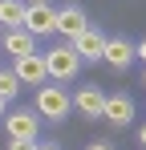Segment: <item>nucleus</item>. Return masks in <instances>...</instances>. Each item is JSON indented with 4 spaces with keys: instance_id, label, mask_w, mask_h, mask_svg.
<instances>
[{
    "instance_id": "1",
    "label": "nucleus",
    "mask_w": 146,
    "mask_h": 150,
    "mask_svg": "<svg viewBox=\"0 0 146 150\" xmlns=\"http://www.w3.org/2000/svg\"><path fill=\"white\" fill-rule=\"evenodd\" d=\"M37 114H45L49 122H65L73 114V98L61 85H41L37 89Z\"/></svg>"
},
{
    "instance_id": "2",
    "label": "nucleus",
    "mask_w": 146,
    "mask_h": 150,
    "mask_svg": "<svg viewBox=\"0 0 146 150\" xmlns=\"http://www.w3.org/2000/svg\"><path fill=\"white\" fill-rule=\"evenodd\" d=\"M77 69H81V57L73 53V45H57V49L45 53V73L53 81H73Z\"/></svg>"
},
{
    "instance_id": "3",
    "label": "nucleus",
    "mask_w": 146,
    "mask_h": 150,
    "mask_svg": "<svg viewBox=\"0 0 146 150\" xmlns=\"http://www.w3.org/2000/svg\"><path fill=\"white\" fill-rule=\"evenodd\" d=\"M24 33L28 37H49V33H57V8H49V4H24Z\"/></svg>"
},
{
    "instance_id": "4",
    "label": "nucleus",
    "mask_w": 146,
    "mask_h": 150,
    "mask_svg": "<svg viewBox=\"0 0 146 150\" xmlns=\"http://www.w3.org/2000/svg\"><path fill=\"white\" fill-rule=\"evenodd\" d=\"M12 73L21 85H45V53H28V57H16L12 61Z\"/></svg>"
},
{
    "instance_id": "5",
    "label": "nucleus",
    "mask_w": 146,
    "mask_h": 150,
    "mask_svg": "<svg viewBox=\"0 0 146 150\" xmlns=\"http://www.w3.org/2000/svg\"><path fill=\"white\" fill-rule=\"evenodd\" d=\"M4 122H8V138H16V142H37V130H41V118H37V114L16 110V114L4 118Z\"/></svg>"
},
{
    "instance_id": "6",
    "label": "nucleus",
    "mask_w": 146,
    "mask_h": 150,
    "mask_svg": "<svg viewBox=\"0 0 146 150\" xmlns=\"http://www.w3.org/2000/svg\"><path fill=\"white\" fill-rule=\"evenodd\" d=\"M85 28H89V21H85V12H81L77 4H69V8H57V33H61L65 41H77Z\"/></svg>"
},
{
    "instance_id": "7",
    "label": "nucleus",
    "mask_w": 146,
    "mask_h": 150,
    "mask_svg": "<svg viewBox=\"0 0 146 150\" xmlns=\"http://www.w3.org/2000/svg\"><path fill=\"white\" fill-rule=\"evenodd\" d=\"M0 45H4V53L16 61V57H28V53H37V37H28L24 28H4V33H0Z\"/></svg>"
},
{
    "instance_id": "8",
    "label": "nucleus",
    "mask_w": 146,
    "mask_h": 150,
    "mask_svg": "<svg viewBox=\"0 0 146 150\" xmlns=\"http://www.w3.org/2000/svg\"><path fill=\"white\" fill-rule=\"evenodd\" d=\"M73 45V53L81 57V61H101V53H106V37L97 33V28H85L77 41H69Z\"/></svg>"
},
{
    "instance_id": "9",
    "label": "nucleus",
    "mask_w": 146,
    "mask_h": 150,
    "mask_svg": "<svg viewBox=\"0 0 146 150\" xmlns=\"http://www.w3.org/2000/svg\"><path fill=\"white\" fill-rule=\"evenodd\" d=\"M73 105H77L81 118H101V110H106V93H101L97 85H85V89H77Z\"/></svg>"
},
{
    "instance_id": "10",
    "label": "nucleus",
    "mask_w": 146,
    "mask_h": 150,
    "mask_svg": "<svg viewBox=\"0 0 146 150\" xmlns=\"http://www.w3.org/2000/svg\"><path fill=\"white\" fill-rule=\"evenodd\" d=\"M101 61H110V69H130V61H134V45L122 41V37H110V41H106V53H101Z\"/></svg>"
},
{
    "instance_id": "11",
    "label": "nucleus",
    "mask_w": 146,
    "mask_h": 150,
    "mask_svg": "<svg viewBox=\"0 0 146 150\" xmlns=\"http://www.w3.org/2000/svg\"><path fill=\"white\" fill-rule=\"evenodd\" d=\"M101 118H106L110 126H130V118H134V101L126 98V93H118V98H106Z\"/></svg>"
},
{
    "instance_id": "12",
    "label": "nucleus",
    "mask_w": 146,
    "mask_h": 150,
    "mask_svg": "<svg viewBox=\"0 0 146 150\" xmlns=\"http://www.w3.org/2000/svg\"><path fill=\"white\" fill-rule=\"evenodd\" d=\"M24 25V4L21 0H0V28H21Z\"/></svg>"
},
{
    "instance_id": "13",
    "label": "nucleus",
    "mask_w": 146,
    "mask_h": 150,
    "mask_svg": "<svg viewBox=\"0 0 146 150\" xmlns=\"http://www.w3.org/2000/svg\"><path fill=\"white\" fill-rule=\"evenodd\" d=\"M16 89H21V81H16V73H12V69H0V101L16 98Z\"/></svg>"
},
{
    "instance_id": "14",
    "label": "nucleus",
    "mask_w": 146,
    "mask_h": 150,
    "mask_svg": "<svg viewBox=\"0 0 146 150\" xmlns=\"http://www.w3.org/2000/svg\"><path fill=\"white\" fill-rule=\"evenodd\" d=\"M8 150H37V142H16V138H8Z\"/></svg>"
},
{
    "instance_id": "15",
    "label": "nucleus",
    "mask_w": 146,
    "mask_h": 150,
    "mask_svg": "<svg viewBox=\"0 0 146 150\" xmlns=\"http://www.w3.org/2000/svg\"><path fill=\"white\" fill-rule=\"evenodd\" d=\"M134 57H142V61H146V41H142V45H134Z\"/></svg>"
},
{
    "instance_id": "16",
    "label": "nucleus",
    "mask_w": 146,
    "mask_h": 150,
    "mask_svg": "<svg viewBox=\"0 0 146 150\" xmlns=\"http://www.w3.org/2000/svg\"><path fill=\"white\" fill-rule=\"evenodd\" d=\"M138 150H146V126L138 130Z\"/></svg>"
},
{
    "instance_id": "17",
    "label": "nucleus",
    "mask_w": 146,
    "mask_h": 150,
    "mask_svg": "<svg viewBox=\"0 0 146 150\" xmlns=\"http://www.w3.org/2000/svg\"><path fill=\"white\" fill-rule=\"evenodd\" d=\"M85 150H114V146H106V142H94V146H85Z\"/></svg>"
},
{
    "instance_id": "18",
    "label": "nucleus",
    "mask_w": 146,
    "mask_h": 150,
    "mask_svg": "<svg viewBox=\"0 0 146 150\" xmlns=\"http://www.w3.org/2000/svg\"><path fill=\"white\" fill-rule=\"evenodd\" d=\"M37 150H61V146H57V142H45V146H37Z\"/></svg>"
},
{
    "instance_id": "19",
    "label": "nucleus",
    "mask_w": 146,
    "mask_h": 150,
    "mask_svg": "<svg viewBox=\"0 0 146 150\" xmlns=\"http://www.w3.org/2000/svg\"><path fill=\"white\" fill-rule=\"evenodd\" d=\"M21 4H49V0H21Z\"/></svg>"
},
{
    "instance_id": "20",
    "label": "nucleus",
    "mask_w": 146,
    "mask_h": 150,
    "mask_svg": "<svg viewBox=\"0 0 146 150\" xmlns=\"http://www.w3.org/2000/svg\"><path fill=\"white\" fill-rule=\"evenodd\" d=\"M0 118H4V101H0Z\"/></svg>"
},
{
    "instance_id": "21",
    "label": "nucleus",
    "mask_w": 146,
    "mask_h": 150,
    "mask_svg": "<svg viewBox=\"0 0 146 150\" xmlns=\"http://www.w3.org/2000/svg\"><path fill=\"white\" fill-rule=\"evenodd\" d=\"M0 33H4V28H0Z\"/></svg>"
}]
</instances>
